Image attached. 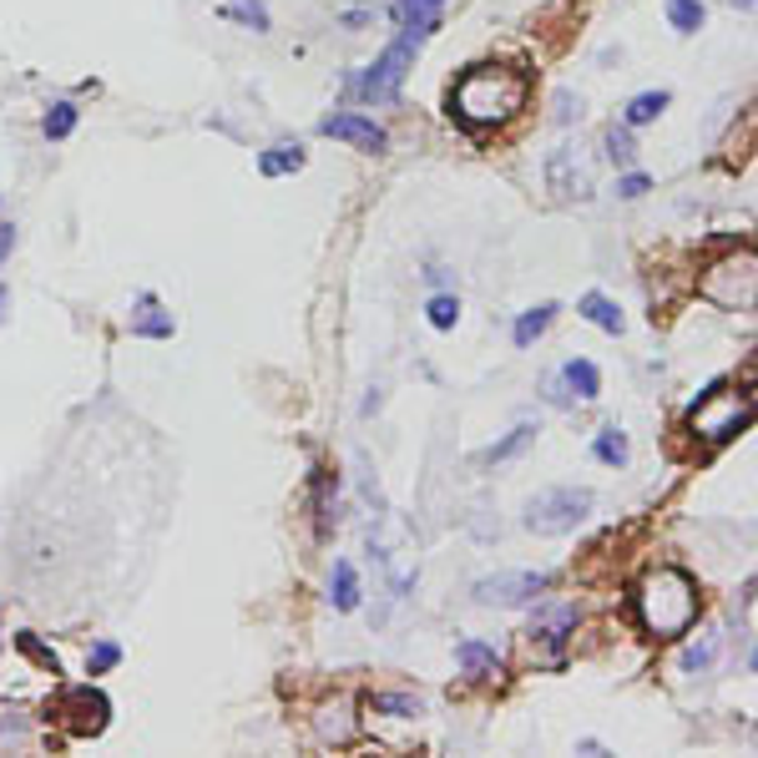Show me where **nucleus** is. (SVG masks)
<instances>
[{"label": "nucleus", "mask_w": 758, "mask_h": 758, "mask_svg": "<svg viewBox=\"0 0 758 758\" xmlns=\"http://www.w3.org/2000/svg\"><path fill=\"white\" fill-rule=\"evenodd\" d=\"M526 96H531V86H526V76L516 72V66L486 61V66H471V72L451 86V117L475 131L501 127V122H510L526 107Z\"/></svg>", "instance_id": "obj_1"}, {"label": "nucleus", "mask_w": 758, "mask_h": 758, "mask_svg": "<svg viewBox=\"0 0 758 758\" xmlns=\"http://www.w3.org/2000/svg\"><path fill=\"white\" fill-rule=\"evenodd\" d=\"M698 607H703L698 581L677 567H652L638 581V592H632V612H638L642 632H652V638H683L698 622Z\"/></svg>", "instance_id": "obj_2"}, {"label": "nucleus", "mask_w": 758, "mask_h": 758, "mask_svg": "<svg viewBox=\"0 0 758 758\" xmlns=\"http://www.w3.org/2000/svg\"><path fill=\"white\" fill-rule=\"evenodd\" d=\"M425 36H430V25H404L400 36L379 51L375 66L359 76V96H365V102H394L400 86H404V76H410V66H415V51H420V41Z\"/></svg>", "instance_id": "obj_3"}, {"label": "nucleus", "mask_w": 758, "mask_h": 758, "mask_svg": "<svg viewBox=\"0 0 758 758\" xmlns=\"http://www.w3.org/2000/svg\"><path fill=\"white\" fill-rule=\"evenodd\" d=\"M748 415H754V410H748L744 394H734L728 385H713V390L687 410V425H693V435H698L703 445H728L734 435L748 430Z\"/></svg>", "instance_id": "obj_4"}, {"label": "nucleus", "mask_w": 758, "mask_h": 758, "mask_svg": "<svg viewBox=\"0 0 758 758\" xmlns=\"http://www.w3.org/2000/svg\"><path fill=\"white\" fill-rule=\"evenodd\" d=\"M592 516V491L587 486H557V491H541V496L526 506V531L536 536H567L577 531L581 522Z\"/></svg>", "instance_id": "obj_5"}, {"label": "nucleus", "mask_w": 758, "mask_h": 758, "mask_svg": "<svg viewBox=\"0 0 758 758\" xmlns=\"http://www.w3.org/2000/svg\"><path fill=\"white\" fill-rule=\"evenodd\" d=\"M703 294L723 308H748L754 304V253H738V259H723L708 269L703 278Z\"/></svg>", "instance_id": "obj_6"}, {"label": "nucleus", "mask_w": 758, "mask_h": 758, "mask_svg": "<svg viewBox=\"0 0 758 758\" xmlns=\"http://www.w3.org/2000/svg\"><path fill=\"white\" fill-rule=\"evenodd\" d=\"M551 587L546 571H501V577H481L475 581V602L481 607H526Z\"/></svg>", "instance_id": "obj_7"}, {"label": "nucleus", "mask_w": 758, "mask_h": 758, "mask_svg": "<svg viewBox=\"0 0 758 758\" xmlns=\"http://www.w3.org/2000/svg\"><path fill=\"white\" fill-rule=\"evenodd\" d=\"M56 713L66 718L72 734H102L112 718V703H107V693H96V687L86 683V687H66L56 698Z\"/></svg>", "instance_id": "obj_8"}, {"label": "nucleus", "mask_w": 758, "mask_h": 758, "mask_svg": "<svg viewBox=\"0 0 758 758\" xmlns=\"http://www.w3.org/2000/svg\"><path fill=\"white\" fill-rule=\"evenodd\" d=\"M546 182L557 188V198H577V202H587L592 198V167L581 162V152L577 147H557V152L546 157Z\"/></svg>", "instance_id": "obj_9"}, {"label": "nucleus", "mask_w": 758, "mask_h": 758, "mask_svg": "<svg viewBox=\"0 0 758 758\" xmlns=\"http://www.w3.org/2000/svg\"><path fill=\"white\" fill-rule=\"evenodd\" d=\"M324 137H339V143L359 147V152H385V143H390V131L379 127L375 117H359V112H334V117L319 122Z\"/></svg>", "instance_id": "obj_10"}, {"label": "nucleus", "mask_w": 758, "mask_h": 758, "mask_svg": "<svg viewBox=\"0 0 758 758\" xmlns=\"http://www.w3.org/2000/svg\"><path fill=\"white\" fill-rule=\"evenodd\" d=\"M526 632H531V642H567V632H577V607H571V602L541 607Z\"/></svg>", "instance_id": "obj_11"}, {"label": "nucleus", "mask_w": 758, "mask_h": 758, "mask_svg": "<svg viewBox=\"0 0 758 758\" xmlns=\"http://www.w3.org/2000/svg\"><path fill=\"white\" fill-rule=\"evenodd\" d=\"M557 379L571 400H597V394H602V375H597L592 359H567V365L557 369Z\"/></svg>", "instance_id": "obj_12"}, {"label": "nucleus", "mask_w": 758, "mask_h": 758, "mask_svg": "<svg viewBox=\"0 0 758 758\" xmlns=\"http://www.w3.org/2000/svg\"><path fill=\"white\" fill-rule=\"evenodd\" d=\"M329 607L334 612H355L359 607V571L349 561H334L329 571Z\"/></svg>", "instance_id": "obj_13"}, {"label": "nucleus", "mask_w": 758, "mask_h": 758, "mask_svg": "<svg viewBox=\"0 0 758 758\" xmlns=\"http://www.w3.org/2000/svg\"><path fill=\"white\" fill-rule=\"evenodd\" d=\"M577 314H581L587 324H597L602 334H622V324H628V319H622V308H617L607 294H587V298L577 304Z\"/></svg>", "instance_id": "obj_14"}, {"label": "nucleus", "mask_w": 758, "mask_h": 758, "mask_svg": "<svg viewBox=\"0 0 758 758\" xmlns=\"http://www.w3.org/2000/svg\"><path fill=\"white\" fill-rule=\"evenodd\" d=\"M455 663L471 677H491V673H501V652L486 648V642H461V648H455Z\"/></svg>", "instance_id": "obj_15"}, {"label": "nucleus", "mask_w": 758, "mask_h": 758, "mask_svg": "<svg viewBox=\"0 0 758 758\" xmlns=\"http://www.w3.org/2000/svg\"><path fill=\"white\" fill-rule=\"evenodd\" d=\"M298 167H304V147L298 143H278V147H269V152L259 157L263 178H284V172H298Z\"/></svg>", "instance_id": "obj_16"}, {"label": "nucleus", "mask_w": 758, "mask_h": 758, "mask_svg": "<svg viewBox=\"0 0 758 758\" xmlns=\"http://www.w3.org/2000/svg\"><path fill=\"white\" fill-rule=\"evenodd\" d=\"M551 319H557V304H536V308H526L522 319H516V329H510V334H516V349H531V344L546 334V324H551Z\"/></svg>", "instance_id": "obj_17"}, {"label": "nucleus", "mask_w": 758, "mask_h": 758, "mask_svg": "<svg viewBox=\"0 0 758 758\" xmlns=\"http://www.w3.org/2000/svg\"><path fill=\"white\" fill-rule=\"evenodd\" d=\"M667 102H673V92H638L628 102V127H648V122H657L667 112Z\"/></svg>", "instance_id": "obj_18"}, {"label": "nucleus", "mask_w": 758, "mask_h": 758, "mask_svg": "<svg viewBox=\"0 0 758 758\" xmlns=\"http://www.w3.org/2000/svg\"><path fill=\"white\" fill-rule=\"evenodd\" d=\"M703 0H667V21H673L677 36H693V31H703Z\"/></svg>", "instance_id": "obj_19"}, {"label": "nucleus", "mask_w": 758, "mask_h": 758, "mask_svg": "<svg viewBox=\"0 0 758 758\" xmlns=\"http://www.w3.org/2000/svg\"><path fill=\"white\" fill-rule=\"evenodd\" d=\"M369 708L390 713V718H420V713H425V703L410 698V693H375V698H369Z\"/></svg>", "instance_id": "obj_20"}, {"label": "nucleus", "mask_w": 758, "mask_h": 758, "mask_svg": "<svg viewBox=\"0 0 758 758\" xmlns=\"http://www.w3.org/2000/svg\"><path fill=\"white\" fill-rule=\"evenodd\" d=\"M597 461H607V465H628V455H632V445H628V435H622V430L617 425H607L602 435H597Z\"/></svg>", "instance_id": "obj_21"}, {"label": "nucleus", "mask_w": 758, "mask_h": 758, "mask_svg": "<svg viewBox=\"0 0 758 758\" xmlns=\"http://www.w3.org/2000/svg\"><path fill=\"white\" fill-rule=\"evenodd\" d=\"M445 0H394V21L400 25H435V11Z\"/></svg>", "instance_id": "obj_22"}, {"label": "nucleus", "mask_w": 758, "mask_h": 758, "mask_svg": "<svg viewBox=\"0 0 758 758\" xmlns=\"http://www.w3.org/2000/svg\"><path fill=\"white\" fill-rule=\"evenodd\" d=\"M526 440H536V425H516V430H510L506 440H496V445H491V451L481 455V461H486V465H496V461H510V455L522 451Z\"/></svg>", "instance_id": "obj_23"}, {"label": "nucleus", "mask_w": 758, "mask_h": 758, "mask_svg": "<svg viewBox=\"0 0 758 758\" xmlns=\"http://www.w3.org/2000/svg\"><path fill=\"white\" fill-rule=\"evenodd\" d=\"M425 319L435 324V329H455V319H461V298H455V294H435L425 304Z\"/></svg>", "instance_id": "obj_24"}, {"label": "nucleus", "mask_w": 758, "mask_h": 758, "mask_svg": "<svg viewBox=\"0 0 758 758\" xmlns=\"http://www.w3.org/2000/svg\"><path fill=\"white\" fill-rule=\"evenodd\" d=\"M41 131H46L51 143L72 137V131H76V107H72V102H56V107L46 112V127H41Z\"/></svg>", "instance_id": "obj_25"}, {"label": "nucleus", "mask_w": 758, "mask_h": 758, "mask_svg": "<svg viewBox=\"0 0 758 758\" xmlns=\"http://www.w3.org/2000/svg\"><path fill=\"white\" fill-rule=\"evenodd\" d=\"M228 21H243L249 31H269V11H263L259 0H233V6H223Z\"/></svg>", "instance_id": "obj_26"}, {"label": "nucleus", "mask_w": 758, "mask_h": 758, "mask_svg": "<svg viewBox=\"0 0 758 758\" xmlns=\"http://www.w3.org/2000/svg\"><path fill=\"white\" fill-rule=\"evenodd\" d=\"M131 329H137V334H157V339H167V334H172V319H162V314H157V298L147 294V298H143V319L131 324Z\"/></svg>", "instance_id": "obj_27"}, {"label": "nucleus", "mask_w": 758, "mask_h": 758, "mask_svg": "<svg viewBox=\"0 0 758 758\" xmlns=\"http://www.w3.org/2000/svg\"><path fill=\"white\" fill-rule=\"evenodd\" d=\"M15 642H21V652H25V657H36V663L46 667V673H61V657L46 648V642L36 638V632H21V638H15Z\"/></svg>", "instance_id": "obj_28"}, {"label": "nucleus", "mask_w": 758, "mask_h": 758, "mask_svg": "<svg viewBox=\"0 0 758 758\" xmlns=\"http://www.w3.org/2000/svg\"><path fill=\"white\" fill-rule=\"evenodd\" d=\"M713 657H718V638H703L698 648H687V652H683V667H687V673H708Z\"/></svg>", "instance_id": "obj_29"}, {"label": "nucleus", "mask_w": 758, "mask_h": 758, "mask_svg": "<svg viewBox=\"0 0 758 758\" xmlns=\"http://www.w3.org/2000/svg\"><path fill=\"white\" fill-rule=\"evenodd\" d=\"M117 663H122V648H117V642H96V652L86 657V667H92V673H107V667H117Z\"/></svg>", "instance_id": "obj_30"}, {"label": "nucleus", "mask_w": 758, "mask_h": 758, "mask_svg": "<svg viewBox=\"0 0 758 758\" xmlns=\"http://www.w3.org/2000/svg\"><path fill=\"white\" fill-rule=\"evenodd\" d=\"M632 152H638V143H632L628 131H607V157H612V162H632Z\"/></svg>", "instance_id": "obj_31"}, {"label": "nucleus", "mask_w": 758, "mask_h": 758, "mask_svg": "<svg viewBox=\"0 0 758 758\" xmlns=\"http://www.w3.org/2000/svg\"><path fill=\"white\" fill-rule=\"evenodd\" d=\"M648 188H652L648 172H622V178H617V198H642Z\"/></svg>", "instance_id": "obj_32"}, {"label": "nucleus", "mask_w": 758, "mask_h": 758, "mask_svg": "<svg viewBox=\"0 0 758 758\" xmlns=\"http://www.w3.org/2000/svg\"><path fill=\"white\" fill-rule=\"evenodd\" d=\"M546 400H551V404H571V394L561 390V379H557V375H546Z\"/></svg>", "instance_id": "obj_33"}, {"label": "nucleus", "mask_w": 758, "mask_h": 758, "mask_svg": "<svg viewBox=\"0 0 758 758\" xmlns=\"http://www.w3.org/2000/svg\"><path fill=\"white\" fill-rule=\"evenodd\" d=\"M11 249H15V228H11V223H0V259H6Z\"/></svg>", "instance_id": "obj_34"}, {"label": "nucleus", "mask_w": 758, "mask_h": 758, "mask_svg": "<svg viewBox=\"0 0 758 758\" xmlns=\"http://www.w3.org/2000/svg\"><path fill=\"white\" fill-rule=\"evenodd\" d=\"M723 6H734V11H754V0H723Z\"/></svg>", "instance_id": "obj_35"}, {"label": "nucleus", "mask_w": 758, "mask_h": 758, "mask_svg": "<svg viewBox=\"0 0 758 758\" xmlns=\"http://www.w3.org/2000/svg\"><path fill=\"white\" fill-rule=\"evenodd\" d=\"M0 314H6V288H0Z\"/></svg>", "instance_id": "obj_36"}]
</instances>
